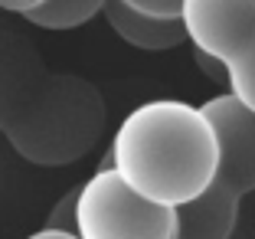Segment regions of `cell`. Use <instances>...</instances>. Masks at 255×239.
Instances as JSON below:
<instances>
[{
    "instance_id": "cell-1",
    "label": "cell",
    "mask_w": 255,
    "mask_h": 239,
    "mask_svg": "<svg viewBox=\"0 0 255 239\" xmlns=\"http://www.w3.org/2000/svg\"><path fill=\"white\" fill-rule=\"evenodd\" d=\"M216 131L200 105L154 98L121 118L108 164L131 190L164 207L200 197L216 177Z\"/></svg>"
},
{
    "instance_id": "cell-2",
    "label": "cell",
    "mask_w": 255,
    "mask_h": 239,
    "mask_svg": "<svg viewBox=\"0 0 255 239\" xmlns=\"http://www.w3.org/2000/svg\"><path fill=\"white\" fill-rule=\"evenodd\" d=\"M105 131V98L89 79L49 72L30 105L3 128L10 148L36 167H62L85 157Z\"/></svg>"
},
{
    "instance_id": "cell-3",
    "label": "cell",
    "mask_w": 255,
    "mask_h": 239,
    "mask_svg": "<svg viewBox=\"0 0 255 239\" xmlns=\"http://www.w3.org/2000/svg\"><path fill=\"white\" fill-rule=\"evenodd\" d=\"M79 239H173L177 213L157 200H147L121 180L112 164L95 171L79 187L75 207Z\"/></svg>"
},
{
    "instance_id": "cell-4",
    "label": "cell",
    "mask_w": 255,
    "mask_h": 239,
    "mask_svg": "<svg viewBox=\"0 0 255 239\" xmlns=\"http://www.w3.org/2000/svg\"><path fill=\"white\" fill-rule=\"evenodd\" d=\"M216 131V177L213 184L246 200L255 190V112L236 92H219L200 105Z\"/></svg>"
},
{
    "instance_id": "cell-5",
    "label": "cell",
    "mask_w": 255,
    "mask_h": 239,
    "mask_svg": "<svg viewBox=\"0 0 255 239\" xmlns=\"http://www.w3.org/2000/svg\"><path fill=\"white\" fill-rule=\"evenodd\" d=\"M187 43L229 62L255 39V0H180Z\"/></svg>"
},
{
    "instance_id": "cell-6",
    "label": "cell",
    "mask_w": 255,
    "mask_h": 239,
    "mask_svg": "<svg viewBox=\"0 0 255 239\" xmlns=\"http://www.w3.org/2000/svg\"><path fill=\"white\" fill-rule=\"evenodd\" d=\"M49 69L39 49L16 30L0 26V131L30 105Z\"/></svg>"
},
{
    "instance_id": "cell-7",
    "label": "cell",
    "mask_w": 255,
    "mask_h": 239,
    "mask_svg": "<svg viewBox=\"0 0 255 239\" xmlns=\"http://www.w3.org/2000/svg\"><path fill=\"white\" fill-rule=\"evenodd\" d=\"M102 16L108 20V26L115 30L118 39H125L128 46L144 52H164L187 43V30H183L180 16L147 13V10H137L125 0H105Z\"/></svg>"
},
{
    "instance_id": "cell-8",
    "label": "cell",
    "mask_w": 255,
    "mask_h": 239,
    "mask_svg": "<svg viewBox=\"0 0 255 239\" xmlns=\"http://www.w3.org/2000/svg\"><path fill=\"white\" fill-rule=\"evenodd\" d=\"M242 197L229 194L219 184H210L200 197L173 207L177 236L173 239H229L239 220Z\"/></svg>"
},
{
    "instance_id": "cell-9",
    "label": "cell",
    "mask_w": 255,
    "mask_h": 239,
    "mask_svg": "<svg viewBox=\"0 0 255 239\" xmlns=\"http://www.w3.org/2000/svg\"><path fill=\"white\" fill-rule=\"evenodd\" d=\"M102 10H105V0H43L23 20L39 30H75Z\"/></svg>"
},
{
    "instance_id": "cell-10",
    "label": "cell",
    "mask_w": 255,
    "mask_h": 239,
    "mask_svg": "<svg viewBox=\"0 0 255 239\" xmlns=\"http://www.w3.org/2000/svg\"><path fill=\"white\" fill-rule=\"evenodd\" d=\"M226 66H229V92H236L255 112V39L242 52H236Z\"/></svg>"
},
{
    "instance_id": "cell-11",
    "label": "cell",
    "mask_w": 255,
    "mask_h": 239,
    "mask_svg": "<svg viewBox=\"0 0 255 239\" xmlns=\"http://www.w3.org/2000/svg\"><path fill=\"white\" fill-rule=\"evenodd\" d=\"M75 207H79V187L66 190V194L59 197V200L49 207V213H46V223L49 230H66V233H75Z\"/></svg>"
},
{
    "instance_id": "cell-12",
    "label": "cell",
    "mask_w": 255,
    "mask_h": 239,
    "mask_svg": "<svg viewBox=\"0 0 255 239\" xmlns=\"http://www.w3.org/2000/svg\"><path fill=\"white\" fill-rule=\"evenodd\" d=\"M193 59H196V69H200L206 79H213L216 85H223V89H229V66H226L219 56H213V52H203L193 46Z\"/></svg>"
},
{
    "instance_id": "cell-13",
    "label": "cell",
    "mask_w": 255,
    "mask_h": 239,
    "mask_svg": "<svg viewBox=\"0 0 255 239\" xmlns=\"http://www.w3.org/2000/svg\"><path fill=\"white\" fill-rule=\"evenodd\" d=\"M137 10H147V13H160V16H180V0H125Z\"/></svg>"
},
{
    "instance_id": "cell-14",
    "label": "cell",
    "mask_w": 255,
    "mask_h": 239,
    "mask_svg": "<svg viewBox=\"0 0 255 239\" xmlns=\"http://www.w3.org/2000/svg\"><path fill=\"white\" fill-rule=\"evenodd\" d=\"M26 239H79V236H75V233H66V230H49V226H43V230H36Z\"/></svg>"
}]
</instances>
